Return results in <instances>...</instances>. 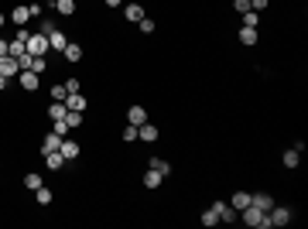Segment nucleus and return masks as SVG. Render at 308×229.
<instances>
[{"instance_id":"nucleus-20","label":"nucleus","mask_w":308,"mask_h":229,"mask_svg":"<svg viewBox=\"0 0 308 229\" xmlns=\"http://www.w3.org/2000/svg\"><path fill=\"white\" fill-rule=\"evenodd\" d=\"M62 55H65V58H69V62H79V58H82V45H76V41H69V45H65V52H62Z\"/></svg>"},{"instance_id":"nucleus-14","label":"nucleus","mask_w":308,"mask_h":229,"mask_svg":"<svg viewBox=\"0 0 308 229\" xmlns=\"http://www.w3.org/2000/svg\"><path fill=\"white\" fill-rule=\"evenodd\" d=\"M230 205H233V209H236V212H243V209L250 205V192H233Z\"/></svg>"},{"instance_id":"nucleus-31","label":"nucleus","mask_w":308,"mask_h":229,"mask_svg":"<svg viewBox=\"0 0 308 229\" xmlns=\"http://www.w3.org/2000/svg\"><path fill=\"white\" fill-rule=\"evenodd\" d=\"M34 192H38V202H41V205H52V188L41 185V188H34Z\"/></svg>"},{"instance_id":"nucleus-44","label":"nucleus","mask_w":308,"mask_h":229,"mask_svg":"<svg viewBox=\"0 0 308 229\" xmlns=\"http://www.w3.org/2000/svg\"><path fill=\"white\" fill-rule=\"evenodd\" d=\"M45 3H52V7H55V0H45Z\"/></svg>"},{"instance_id":"nucleus-37","label":"nucleus","mask_w":308,"mask_h":229,"mask_svg":"<svg viewBox=\"0 0 308 229\" xmlns=\"http://www.w3.org/2000/svg\"><path fill=\"white\" fill-rule=\"evenodd\" d=\"M62 86H65V92H79V79H65Z\"/></svg>"},{"instance_id":"nucleus-6","label":"nucleus","mask_w":308,"mask_h":229,"mask_svg":"<svg viewBox=\"0 0 308 229\" xmlns=\"http://www.w3.org/2000/svg\"><path fill=\"white\" fill-rule=\"evenodd\" d=\"M45 168H48V171L65 168V154H62V151H48V154H45Z\"/></svg>"},{"instance_id":"nucleus-10","label":"nucleus","mask_w":308,"mask_h":229,"mask_svg":"<svg viewBox=\"0 0 308 229\" xmlns=\"http://www.w3.org/2000/svg\"><path fill=\"white\" fill-rule=\"evenodd\" d=\"M62 103H65V110H79V113L86 110V96H82V92H69Z\"/></svg>"},{"instance_id":"nucleus-42","label":"nucleus","mask_w":308,"mask_h":229,"mask_svg":"<svg viewBox=\"0 0 308 229\" xmlns=\"http://www.w3.org/2000/svg\"><path fill=\"white\" fill-rule=\"evenodd\" d=\"M3 86H7V79H3V76H0V89H3Z\"/></svg>"},{"instance_id":"nucleus-13","label":"nucleus","mask_w":308,"mask_h":229,"mask_svg":"<svg viewBox=\"0 0 308 229\" xmlns=\"http://www.w3.org/2000/svg\"><path fill=\"white\" fill-rule=\"evenodd\" d=\"M250 205H257V209H264V212H267V209L274 205V199H271L267 192H257V195H250Z\"/></svg>"},{"instance_id":"nucleus-29","label":"nucleus","mask_w":308,"mask_h":229,"mask_svg":"<svg viewBox=\"0 0 308 229\" xmlns=\"http://www.w3.org/2000/svg\"><path fill=\"white\" fill-rule=\"evenodd\" d=\"M216 223H219V216H216V209L209 205V209L202 212V226H216Z\"/></svg>"},{"instance_id":"nucleus-38","label":"nucleus","mask_w":308,"mask_h":229,"mask_svg":"<svg viewBox=\"0 0 308 229\" xmlns=\"http://www.w3.org/2000/svg\"><path fill=\"white\" fill-rule=\"evenodd\" d=\"M14 38H17V41H24V45H28V38H31V31H28V28H17V34H14Z\"/></svg>"},{"instance_id":"nucleus-1","label":"nucleus","mask_w":308,"mask_h":229,"mask_svg":"<svg viewBox=\"0 0 308 229\" xmlns=\"http://www.w3.org/2000/svg\"><path fill=\"white\" fill-rule=\"evenodd\" d=\"M288 223H291V209H288V205H271V209H267V226L274 229H281V226H288Z\"/></svg>"},{"instance_id":"nucleus-7","label":"nucleus","mask_w":308,"mask_h":229,"mask_svg":"<svg viewBox=\"0 0 308 229\" xmlns=\"http://www.w3.org/2000/svg\"><path fill=\"white\" fill-rule=\"evenodd\" d=\"M213 209H216V216H219V223H233V219H236V209H233L230 202H216Z\"/></svg>"},{"instance_id":"nucleus-25","label":"nucleus","mask_w":308,"mask_h":229,"mask_svg":"<svg viewBox=\"0 0 308 229\" xmlns=\"http://www.w3.org/2000/svg\"><path fill=\"white\" fill-rule=\"evenodd\" d=\"M240 41L243 45H257V28H240Z\"/></svg>"},{"instance_id":"nucleus-3","label":"nucleus","mask_w":308,"mask_h":229,"mask_svg":"<svg viewBox=\"0 0 308 229\" xmlns=\"http://www.w3.org/2000/svg\"><path fill=\"white\" fill-rule=\"evenodd\" d=\"M28 52H31V55H45V52H48V34H41V31L31 34V38H28Z\"/></svg>"},{"instance_id":"nucleus-43","label":"nucleus","mask_w":308,"mask_h":229,"mask_svg":"<svg viewBox=\"0 0 308 229\" xmlns=\"http://www.w3.org/2000/svg\"><path fill=\"white\" fill-rule=\"evenodd\" d=\"M0 28H3V14H0Z\"/></svg>"},{"instance_id":"nucleus-5","label":"nucleus","mask_w":308,"mask_h":229,"mask_svg":"<svg viewBox=\"0 0 308 229\" xmlns=\"http://www.w3.org/2000/svg\"><path fill=\"white\" fill-rule=\"evenodd\" d=\"M17 82H21L28 92H34V89L41 86V82H38V72H31V69H21V72H17Z\"/></svg>"},{"instance_id":"nucleus-17","label":"nucleus","mask_w":308,"mask_h":229,"mask_svg":"<svg viewBox=\"0 0 308 229\" xmlns=\"http://www.w3.org/2000/svg\"><path fill=\"white\" fill-rule=\"evenodd\" d=\"M28 17H31V7H14L10 10V21L14 24H28Z\"/></svg>"},{"instance_id":"nucleus-27","label":"nucleus","mask_w":308,"mask_h":229,"mask_svg":"<svg viewBox=\"0 0 308 229\" xmlns=\"http://www.w3.org/2000/svg\"><path fill=\"white\" fill-rule=\"evenodd\" d=\"M45 65H48V58H45V55H34V58H31V72H38V76H41V72H45Z\"/></svg>"},{"instance_id":"nucleus-32","label":"nucleus","mask_w":308,"mask_h":229,"mask_svg":"<svg viewBox=\"0 0 308 229\" xmlns=\"http://www.w3.org/2000/svg\"><path fill=\"white\" fill-rule=\"evenodd\" d=\"M137 28H141V34H151V31L157 28V24H154L151 17H141V21H137Z\"/></svg>"},{"instance_id":"nucleus-26","label":"nucleus","mask_w":308,"mask_h":229,"mask_svg":"<svg viewBox=\"0 0 308 229\" xmlns=\"http://www.w3.org/2000/svg\"><path fill=\"white\" fill-rule=\"evenodd\" d=\"M243 28H260V14L257 10H246L243 14Z\"/></svg>"},{"instance_id":"nucleus-40","label":"nucleus","mask_w":308,"mask_h":229,"mask_svg":"<svg viewBox=\"0 0 308 229\" xmlns=\"http://www.w3.org/2000/svg\"><path fill=\"white\" fill-rule=\"evenodd\" d=\"M3 55H7V41L0 38V58H3Z\"/></svg>"},{"instance_id":"nucleus-34","label":"nucleus","mask_w":308,"mask_h":229,"mask_svg":"<svg viewBox=\"0 0 308 229\" xmlns=\"http://www.w3.org/2000/svg\"><path fill=\"white\" fill-rule=\"evenodd\" d=\"M65 96H69V92H65V86H52V99H55V103H62Z\"/></svg>"},{"instance_id":"nucleus-2","label":"nucleus","mask_w":308,"mask_h":229,"mask_svg":"<svg viewBox=\"0 0 308 229\" xmlns=\"http://www.w3.org/2000/svg\"><path fill=\"white\" fill-rule=\"evenodd\" d=\"M243 223H246V226L271 229V226H267V212H264V209H257V205H246V209H243Z\"/></svg>"},{"instance_id":"nucleus-33","label":"nucleus","mask_w":308,"mask_h":229,"mask_svg":"<svg viewBox=\"0 0 308 229\" xmlns=\"http://www.w3.org/2000/svg\"><path fill=\"white\" fill-rule=\"evenodd\" d=\"M123 141H127V144H134V141H137V127H134V123H127V127H123Z\"/></svg>"},{"instance_id":"nucleus-28","label":"nucleus","mask_w":308,"mask_h":229,"mask_svg":"<svg viewBox=\"0 0 308 229\" xmlns=\"http://www.w3.org/2000/svg\"><path fill=\"white\" fill-rule=\"evenodd\" d=\"M24 188H41V174L28 171V174H24Z\"/></svg>"},{"instance_id":"nucleus-23","label":"nucleus","mask_w":308,"mask_h":229,"mask_svg":"<svg viewBox=\"0 0 308 229\" xmlns=\"http://www.w3.org/2000/svg\"><path fill=\"white\" fill-rule=\"evenodd\" d=\"M281 161H284V168H298V161H302V151H295V147H291V151H284V157H281Z\"/></svg>"},{"instance_id":"nucleus-24","label":"nucleus","mask_w":308,"mask_h":229,"mask_svg":"<svg viewBox=\"0 0 308 229\" xmlns=\"http://www.w3.org/2000/svg\"><path fill=\"white\" fill-rule=\"evenodd\" d=\"M161 181H164V178H161L154 168H148V174H144V185H148V188H161Z\"/></svg>"},{"instance_id":"nucleus-8","label":"nucleus","mask_w":308,"mask_h":229,"mask_svg":"<svg viewBox=\"0 0 308 229\" xmlns=\"http://www.w3.org/2000/svg\"><path fill=\"white\" fill-rule=\"evenodd\" d=\"M65 45H69V38H65V34L55 28V31L48 34V48H52V52H65Z\"/></svg>"},{"instance_id":"nucleus-15","label":"nucleus","mask_w":308,"mask_h":229,"mask_svg":"<svg viewBox=\"0 0 308 229\" xmlns=\"http://www.w3.org/2000/svg\"><path fill=\"white\" fill-rule=\"evenodd\" d=\"M59 144H62V137H59V134L52 130V134H48V137L41 141V154H48V151H59Z\"/></svg>"},{"instance_id":"nucleus-41","label":"nucleus","mask_w":308,"mask_h":229,"mask_svg":"<svg viewBox=\"0 0 308 229\" xmlns=\"http://www.w3.org/2000/svg\"><path fill=\"white\" fill-rule=\"evenodd\" d=\"M120 3H123V0H106V7H120Z\"/></svg>"},{"instance_id":"nucleus-18","label":"nucleus","mask_w":308,"mask_h":229,"mask_svg":"<svg viewBox=\"0 0 308 229\" xmlns=\"http://www.w3.org/2000/svg\"><path fill=\"white\" fill-rule=\"evenodd\" d=\"M123 14H127V21H134V24H137V21L144 17V7H141V3H127V7H123Z\"/></svg>"},{"instance_id":"nucleus-36","label":"nucleus","mask_w":308,"mask_h":229,"mask_svg":"<svg viewBox=\"0 0 308 229\" xmlns=\"http://www.w3.org/2000/svg\"><path fill=\"white\" fill-rule=\"evenodd\" d=\"M55 134L65 137V134H69V123H65V120H55Z\"/></svg>"},{"instance_id":"nucleus-30","label":"nucleus","mask_w":308,"mask_h":229,"mask_svg":"<svg viewBox=\"0 0 308 229\" xmlns=\"http://www.w3.org/2000/svg\"><path fill=\"white\" fill-rule=\"evenodd\" d=\"M65 123H69V130L79 127V123H82V113H79V110H69V113H65Z\"/></svg>"},{"instance_id":"nucleus-12","label":"nucleus","mask_w":308,"mask_h":229,"mask_svg":"<svg viewBox=\"0 0 308 229\" xmlns=\"http://www.w3.org/2000/svg\"><path fill=\"white\" fill-rule=\"evenodd\" d=\"M59 151L65 154V161H76V157H79V144H76V141H69V137H62Z\"/></svg>"},{"instance_id":"nucleus-9","label":"nucleus","mask_w":308,"mask_h":229,"mask_svg":"<svg viewBox=\"0 0 308 229\" xmlns=\"http://www.w3.org/2000/svg\"><path fill=\"white\" fill-rule=\"evenodd\" d=\"M127 123H134V127L148 123V110H144V106H130V110H127Z\"/></svg>"},{"instance_id":"nucleus-16","label":"nucleus","mask_w":308,"mask_h":229,"mask_svg":"<svg viewBox=\"0 0 308 229\" xmlns=\"http://www.w3.org/2000/svg\"><path fill=\"white\" fill-rule=\"evenodd\" d=\"M148 164H151V168H154V171H157V174H161V178H168V174H171V164H168L164 157H151Z\"/></svg>"},{"instance_id":"nucleus-22","label":"nucleus","mask_w":308,"mask_h":229,"mask_svg":"<svg viewBox=\"0 0 308 229\" xmlns=\"http://www.w3.org/2000/svg\"><path fill=\"white\" fill-rule=\"evenodd\" d=\"M65 113H69V110H65V103H55V99H52V106H48V116H52V120H65Z\"/></svg>"},{"instance_id":"nucleus-39","label":"nucleus","mask_w":308,"mask_h":229,"mask_svg":"<svg viewBox=\"0 0 308 229\" xmlns=\"http://www.w3.org/2000/svg\"><path fill=\"white\" fill-rule=\"evenodd\" d=\"M233 7H236L240 14H246V10H250V0H233Z\"/></svg>"},{"instance_id":"nucleus-11","label":"nucleus","mask_w":308,"mask_h":229,"mask_svg":"<svg viewBox=\"0 0 308 229\" xmlns=\"http://www.w3.org/2000/svg\"><path fill=\"white\" fill-rule=\"evenodd\" d=\"M137 141L154 144V141H157V127H154V123H141V127H137Z\"/></svg>"},{"instance_id":"nucleus-21","label":"nucleus","mask_w":308,"mask_h":229,"mask_svg":"<svg viewBox=\"0 0 308 229\" xmlns=\"http://www.w3.org/2000/svg\"><path fill=\"white\" fill-rule=\"evenodd\" d=\"M24 52H28V45H24V41H17V38H14V41H7V55H14V58H21Z\"/></svg>"},{"instance_id":"nucleus-35","label":"nucleus","mask_w":308,"mask_h":229,"mask_svg":"<svg viewBox=\"0 0 308 229\" xmlns=\"http://www.w3.org/2000/svg\"><path fill=\"white\" fill-rule=\"evenodd\" d=\"M267 7H271V0H250V10H257V14L267 10Z\"/></svg>"},{"instance_id":"nucleus-4","label":"nucleus","mask_w":308,"mask_h":229,"mask_svg":"<svg viewBox=\"0 0 308 229\" xmlns=\"http://www.w3.org/2000/svg\"><path fill=\"white\" fill-rule=\"evenodd\" d=\"M17 72H21L17 58H14V55H3V58H0V76H3V79H14Z\"/></svg>"},{"instance_id":"nucleus-19","label":"nucleus","mask_w":308,"mask_h":229,"mask_svg":"<svg viewBox=\"0 0 308 229\" xmlns=\"http://www.w3.org/2000/svg\"><path fill=\"white\" fill-rule=\"evenodd\" d=\"M55 10H59L62 17H72V14H76V0H55Z\"/></svg>"}]
</instances>
